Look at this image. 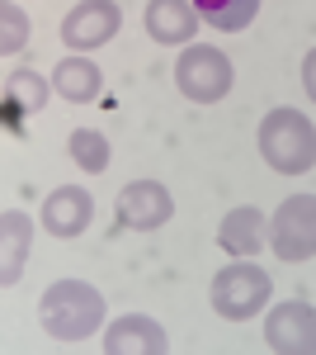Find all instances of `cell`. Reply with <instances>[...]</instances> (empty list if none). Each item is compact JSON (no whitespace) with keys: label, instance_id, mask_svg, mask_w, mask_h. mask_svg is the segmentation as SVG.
<instances>
[{"label":"cell","instance_id":"6da1fadb","mask_svg":"<svg viewBox=\"0 0 316 355\" xmlns=\"http://www.w3.org/2000/svg\"><path fill=\"white\" fill-rule=\"evenodd\" d=\"M38 322L53 341H85L104 322V294L85 279H57V284L43 289Z\"/></svg>","mask_w":316,"mask_h":355},{"label":"cell","instance_id":"7a4b0ae2","mask_svg":"<svg viewBox=\"0 0 316 355\" xmlns=\"http://www.w3.org/2000/svg\"><path fill=\"white\" fill-rule=\"evenodd\" d=\"M260 157L269 162V171L279 175H307L316 166V128L307 114L297 110H269L260 119Z\"/></svg>","mask_w":316,"mask_h":355},{"label":"cell","instance_id":"3957f363","mask_svg":"<svg viewBox=\"0 0 316 355\" xmlns=\"http://www.w3.org/2000/svg\"><path fill=\"white\" fill-rule=\"evenodd\" d=\"M212 313L217 318H227V322H245V318H255L264 303L274 299V279L260 270V266H250V261H241V266H222V270L212 275Z\"/></svg>","mask_w":316,"mask_h":355},{"label":"cell","instance_id":"277c9868","mask_svg":"<svg viewBox=\"0 0 316 355\" xmlns=\"http://www.w3.org/2000/svg\"><path fill=\"white\" fill-rule=\"evenodd\" d=\"M175 85L194 105H217L232 90V57L208 43H189L175 62Z\"/></svg>","mask_w":316,"mask_h":355},{"label":"cell","instance_id":"5b68a950","mask_svg":"<svg viewBox=\"0 0 316 355\" xmlns=\"http://www.w3.org/2000/svg\"><path fill=\"white\" fill-rule=\"evenodd\" d=\"M269 246L279 261H312L316 256V194H288L269 223Z\"/></svg>","mask_w":316,"mask_h":355},{"label":"cell","instance_id":"8992f818","mask_svg":"<svg viewBox=\"0 0 316 355\" xmlns=\"http://www.w3.org/2000/svg\"><path fill=\"white\" fill-rule=\"evenodd\" d=\"M264 341L279 355H316V308L302 299L274 303L264 318Z\"/></svg>","mask_w":316,"mask_h":355},{"label":"cell","instance_id":"52a82bcc","mask_svg":"<svg viewBox=\"0 0 316 355\" xmlns=\"http://www.w3.org/2000/svg\"><path fill=\"white\" fill-rule=\"evenodd\" d=\"M118 28H123V10L113 0H80L62 19V43L71 53H90V48H104L109 38H118Z\"/></svg>","mask_w":316,"mask_h":355},{"label":"cell","instance_id":"ba28073f","mask_svg":"<svg viewBox=\"0 0 316 355\" xmlns=\"http://www.w3.org/2000/svg\"><path fill=\"white\" fill-rule=\"evenodd\" d=\"M170 214H175V204L160 180H132L118 190V204H113V218L128 232H156L170 223Z\"/></svg>","mask_w":316,"mask_h":355},{"label":"cell","instance_id":"9c48e42d","mask_svg":"<svg viewBox=\"0 0 316 355\" xmlns=\"http://www.w3.org/2000/svg\"><path fill=\"white\" fill-rule=\"evenodd\" d=\"M165 327L147 313H128L118 322H109L104 331V351L109 355H165Z\"/></svg>","mask_w":316,"mask_h":355},{"label":"cell","instance_id":"30bf717a","mask_svg":"<svg viewBox=\"0 0 316 355\" xmlns=\"http://www.w3.org/2000/svg\"><path fill=\"white\" fill-rule=\"evenodd\" d=\"M90 218H95V199H90V190H80V185H62L43 204V227L53 237H80L90 227Z\"/></svg>","mask_w":316,"mask_h":355},{"label":"cell","instance_id":"8fae6325","mask_svg":"<svg viewBox=\"0 0 316 355\" xmlns=\"http://www.w3.org/2000/svg\"><path fill=\"white\" fill-rule=\"evenodd\" d=\"M147 33L165 48H189V38L198 33V10L189 0H151L147 5Z\"/></svg>","mask_w":316,"mask_h":355},{"label":"cell","instance_id":"7c38bea8","mask_svg":"<svg viewBox=\"0 0 316 355\" xmlns=\"http://www.w3.org/2000/svg\"><path fill=\"white\" fill-rule=\"evenodd\" d=\"M28 246H33V223L19 214V209H5L0 214V284H19L28 261Z\"/></svg>","mask_w":316,"mask_h":355},{"label":"cell","instance_id":"4fadbf2b","mask_svg":"<svg viewBox=\"0 0 316 355\" xmlns=\"http://www.w3.org/2000/svg\"><path fill=\"white\" fill-rule=\"evenodd\" d=\"M264 214L260 209H232L227 218H222V227H217V246L227 251V256H236V261H250V256H260L264 246Z\"/></svg>","mask_w":316,"mask_h":355},{"label":"cell","instance_id":"5bb4252c","mask_svg":"<svg viewBox=\"0 0 316 355\" xmlns=\"http://www.w3.org/2000/svg\"><path fill=\"white\" fill-rule=\"evenodd\" d=\"M53 90L62 100H71V105H90L104 90V71L90 57H66V62H57V71H53Z\"/></svg>","mask_w":316,"mask_h":355},{"label":"cell","instance_id":"9a60e30c","mask_svg":"<svg viewBox=\"0 0 316 355\" xmlns=\"http://www.w3.org/2000/svg\"><path fill=\"white\" fill-rule=\"evenodd\" d=\"M194 10H198V19H208L212 28L241 33L245 24H255L260 0H194Z\"/></svg>","mask_w":316,"mask_h":355},{"label":"cell","instance_id":"2e32d148","mask_svg":"<svg viewBox=\"0 0 316 355\" xmlns=\"http://www.w3.org/2000/svg\"><path fill=\"white\" fill-rule=\"evenodd\" d=\"M66 152H71L76 166H80V171H90V175L109 171V142H104V133H95V128H76L71 142H66Z\"/></svg>","mask_w":316,"mask_h":355},{"label":"cell","instance_id":"e0dca14e","mask_svg":"<svg viewBox=\"0 0 316 355\" xmlns=\"http://www.w3.org/2000/svg\"><path fill=\"white\" fill-rule=\"evenodd\" d=\"M5 95H15L28 114H38L43 105H48V95H53V81H48V76H38V71H10Z\"/></svg>","mask_w":316,"mask_h":355},{"label":"cell","instance_id":"ac0fdd59","mask_svg":"<svg viewBox=\"0 0 316 355\" xmlns=\"http://www.w3.org/2000/svg\"><path fill=\"white\" fill-rule=\"evenodd\" d=\"M28 48V15L19 10V0H0V53L15 57Z\"/></svg>","mask_w":316,"mask_h":355},{"label":"cell","instance_id":"d6986e66","mask_svg":"<svg viewBox=\"0 0 316 355\" xmlns=\"http://www.w3.org/2000/svg\"><path fill=\"white\" fill-rule=\"evenodd\" d=\"M0 114H5V133L24 137V114H28V110L15 100V95H5V100H0Z\"/></svg>","mask_w":316,"mask_h":355},{"label":"cell","instance_id":"ffe728a7","mask_svg":"<svg viewBox=\"0 0 316 355\" xmlns=\"http://www.w3.org/2000/svg\"><path fill=\"white\" fill-rule=\"evenodd\" d=\"M302 90L312 95V105H316V48L302 57Z\"/></svg>","mask_w":316,"mask_h":355}]
</instances>
